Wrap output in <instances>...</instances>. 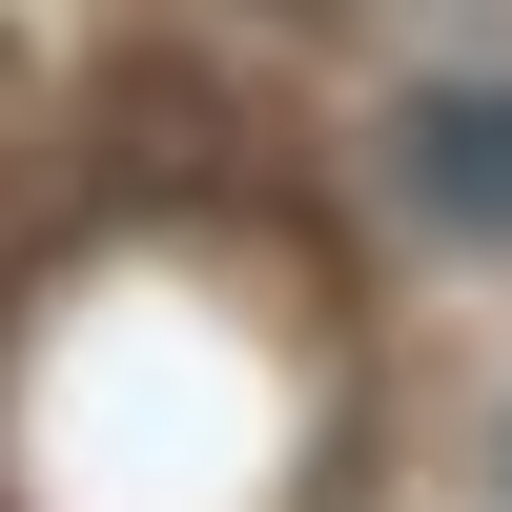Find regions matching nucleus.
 <instances>
[{
    "label": "nucleus",
    "instance_id": "obj_1",
    "mask_svg": "<svg viewBox=\"0 0 512 512\" xmlns=\"http://www.w3.org/2000/svg\"><path fill=\"white\" fill-rule=\"evenodd\" d=\"M410 185H431L451 226H512V82H492V103H472V82L410 103Z\"/></svg>",
    "mask_w": 512,
    "mask_h": 512
}]
</instances>
